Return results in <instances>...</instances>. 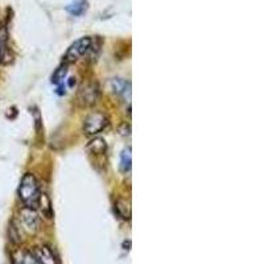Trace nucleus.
Segmentation results:
<instances>
[{
    "mask_svg": "<svg viewBox=\"0 0 264 264\" xmlns=\"http://www.w3.org/2000/svg\"><path fill=\"white\" fill-rule=\"evenodd\" d=\"M19 197L27 207L37 209L39 206L41 197L40 185L32 173L24 174V177L21 178L20 186H19Z\"/></svg>",
    "mask_w": 264,
    "mask_h": 264,
    "instance_id": "1",
    "label": "nucleus"
},
{
    "mask_svg": "<svg viewBox=\"0 0 264 264\" xmlns=\"http://www.w3.org/2000/svg\"><path fill=\"white\" fill-rule=\"evenodd\" d=\"M17 228L20 229L21 233L25 231L29 235L36 234L39 229H40V217H39V213L36 211V209L24 206L20 210Z\"/></svg>",
    "mask_w": 264,
    "mask_h": 264,
    "instance_id": "2",
    "label": "nucleus"
},
{
    "mask_svg": "<svg viewBox=\"0 0 264 264\" xmlns=\"http://www.w3.org/2000/svg\"><path fill=\"white\" fill-rule=\"evenodd\" d=\"M94 45H95V40L93 37H82L74 44H71V47L67 49L66 54H65V61L66 62H76L81 57H84L85 54L93 52Z\"/></svg>",
    "mask_w": 264,
    "mask_h": 264,
    "instance_id": "3",
    "label": "nucleus"
},
{
    "mask_svg": "<svg viewBox=\"0 0 264 264\" xmlns=\"http://www.w3.org/2000/svg\"><path fill=\"white\" fill-rule=\"evenodd\" d=\"M100 90L97 82H87L84 86H81L77 94L78 103L84 107H90L99 100Z\"/></svg>",
    "mask_w": 264,
    "mask_h": 264,
    "instance_id": "4",
    "label": "nucleus"
},
{
    "mask_svg": "<svg viewBox=\"0 0 264 264\" xmlns=\"http://www.w3.org/2000/svg\"><path fill=\"white\" fill-rule=\"evenodd\" d=\"M108 119L107 117L102 112H93L85 119L84 123V131L89 136H94V135L99 134L104 128L107 127Z\"/></svg>",
    "mask_w": 264,
    "mask_h": 264,
    "instance_id": "5",
    "label": "nucleus"
},
{
    "mask_svg": "<svg viewBox=\"0 0 264 264\" xmlns=\"http://www.w3.org/2000/svg\"><path fill=\"white\" fill-rule=\"evenodd\" d=\"M33 255L36 259L40 261V264H60L57 256L54 255L53 250L49 246H40L36 247L33 251Z\"/></svg>",
    "mask_w": 264,
    "mask_h": 264,
    "instance_id": "6",
    "label": "nucleus"
},
{
    "mask_svg": "<svg viewBox=\"0 0 264 264\" xmlns=\"http://www.w3.org/2000/svg\"><path fill=\"white\" fill-rule=\"evenodd\" d=\"M14 259L15 264H40L33 252H29V251H17L14 255Z\"/></svg>",
    "mask_w": 264,
    "mask_h": 264,
    "instance_id": "7",
    "label": "nucleus"
},
{
    "mask_svg": "<svg viewBox=\"0 0 264 264\" xmlns=\"http://www.w3.org/2000/svg\"><path fill=\"white\" fill-rule=\"evenodd\" d=\"M89 150L94 155H104L107 152V144L102 137H95L87 145Z\"/></svg>",
    "mask_w": 264,
    "mask_h": 264,
    "instance_id": "8",
    "label": "nucleus"
},
{
    "mask_svg": "<svg viewBox=\"0 0 264 264\" xmlns=\"http://www.w3.org/2000/svg\"><path fill=\"white\" fill-rule=\"evenodd\" d=\"M117 211H118V214L121 215L123 219H130L131 218V207L127 201H124V200L118 201Z\"/></svg>",
    "mask_w": 264,
    "mask_h": 264,
    "instance_id": "9",
    "label": "nucleus"
},
{
    "mask_svg": "<svg viewBox=\"0 0 264 264\" xmlns=\"http://www.w3.org/2000/svg\"><path fill=\"white\" fill-rule=\"evenodd\" d=\"M131 160H132V157H131V148H127V149L123 150V154H122L121 157V171L123 172V173L130 172Z\"/></svg>",
    "mask_w": 264,
    "mask_h": 264,
    "instance_id": "10",
    "label": "nucleus"
},
{
    "mask_svg": "<svg viewBox=\"0 0 264 264\" xmlns=\"http://www.w3.org/2000/svg\"><path fill=\"white\" fill-rule=\"evenodd\" d=\"M41 209V213L45 218H52V207H50V202L47 197H45V194H41L40 197V202H39V206Z\"/></svg>",
    "mask_w": 264,
    "mask_h": 264,
    "instance_id": "11",
    "label": "nucleus"
},
{
    "mask_svg": "<svg viewBox=\"0 0 264 264\" xmlns=\"http://www.w3.org/2000/svg\"><path fill=\"white\" fill-rule=\"evenodd\" d=\"M85 8H86V2H85V0H76L74 3H71L70 6L67 7V11H69L71 15H74V16H78V15H81L84 12Z\"/></svg>",
    "mask_w": 264,
    "mask_h": 264,
    "instance_id": "12",
    "label": "nucleus"
},
{
    "mask_svg": "<svg viewBox=\"0 0 264 264\" xmlns=\"http://www.w3.org/2000/svg\"><path fill=\"white\" fill-rule=\"evenodd\" d=\"M112 89L117 94H130V82H126V81L122 80H115L112 82Z\"/></svg>",
    "mask_w": 264,
    "mask_h": 264,
    "instance_id": "13",
    "label": "nucleus"
},
{
    "mask_svg": "<svg viewBox=\"0 0 264 264\" xmlns=\"http://www.w3.org/2000/svg\"><path fill=\"white\" fill-rule=\"evenodd\" d=\"M6 54H7V33L4 29H0V64L4 62Z\"/></svg>",
    "mask_w": 264,
    "mask_h": 264,
    "instance_id": "14",
    "label": "nucleus"
},
{
    "mask_svg": "<svg viewBox=\"0 0 264 264\" xmlns=\"http://www.w3.org/2000/svg\"><path fill=\"white\" fill-rule=\"evenodd\" d=\"M65 74H66V69L64 67H60V69H57V71L54 73L53 78H52V82H54V84H61L62 82V80L65 78Z\"/></svg>",
    "mask_w": 264,
    "mask_h": 264,
    "instance_id": "15",
    "label": "nucleus"
}]
</instances>
